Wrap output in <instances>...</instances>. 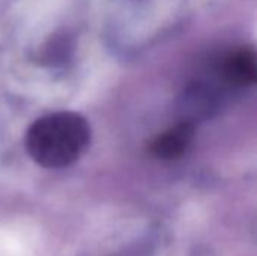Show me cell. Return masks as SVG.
<instances>
[{"instance_id":"1","label":"cell","mask_w":257,"mask_h":256,"mask_svg":"<svg viewBox=\"0 0 257 256\" xmlns=\"http://www.w3.org/2000/svg\"><path fill=\"white\" fill-rule=\"evenodd\" d=\"M89 142L90 127L74 112H56L36 119L24 139L27 154L47 169L72 164L86 151Z\"/></svg>"},{"instance_id":"2","label":"cell","mask_w":257,"mask_h":256,"mask_svg":"<svg viewBox=\"0 0 257 256\" xmlns=\"http://www.w3.org/2000/svg\"><path fill=\"white\" fill-rule=\"evenodd\" d=\"M218 72L230 86H253L257 80V57L254 50L248 47L233 50L220 62Z\"/></svg>"},{"instance_id":"3","label":"cell","mask_w":257,"mask_h":256,"mask_svg":"<svg viewBox=\"0 0 257 256\" xmlns=\"http://www.w3.org/2000/svg\"><path fill=\"white\" fill-rule=\"evenodd\" d=\"M194 124L191 121H184L169 131L160 134L151 145V152L161 160L179 158L190 146L194 137Z\"/></svg>"}]
</instances>
